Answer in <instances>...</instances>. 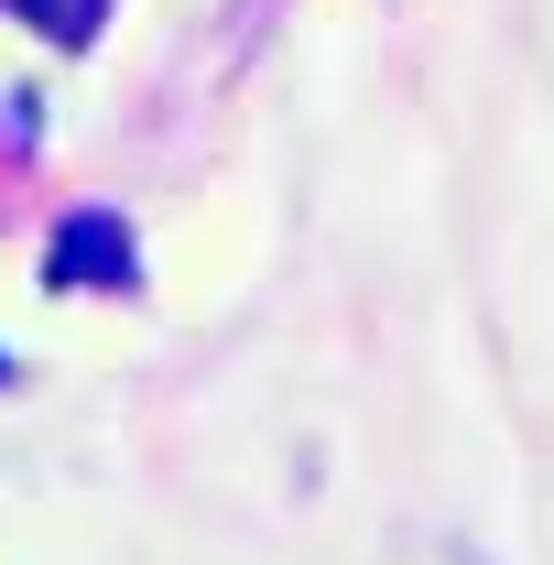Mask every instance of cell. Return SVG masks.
Wrapping results in <instances>:
<instances>
[{"mask_svg": "<svg viewBox=\"0 0 554 565\" xmlns=\"http://www.w3.org/2000/svg\"><path fill=\"white\" fill-rule=\"evenodd\" d=\"M131 273H141V250H131V228L109 207H76L55 228V250H44V282H66V294H120Z\"/></svg>", "mask_w": 554, "mask_h": 565, "instance_id": "obj_1", "label": "cell"}, {"mask_svg": "<svg viewBox=\"0 0 554 565\" xmlns=\"http://www.w3.org/2000/svg\"><path fill=\"white\" fill-rule=\"evenodd\" d=\"M0 381H11V349H0Z\"/></svg>", "mask_w": 554, "mask_h": 565, "instance_id": "obj_3", "label": "cell"}, {"mask_svg": "<svg viewBox=\"0 0 554 565\" xmlns=\"http://www.w3.org/2000/svg\"><path fill=\"white\" fill-rule=\"evenodd\" d=\"M22 11H33L55 44H87V33H98V0H22Z\"/></svg>", "mask_w": 554, "mask_h": 565, "instance_id": "obj_2", "label": "cell"}]
</instances>
